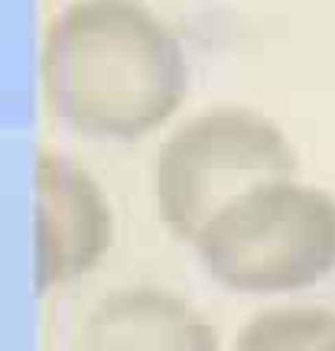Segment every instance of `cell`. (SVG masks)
I'll return each instance as SVG.
<instances>
[{
  "label": "cell",
  "instance_id": "1",
  "mask_svg": "<svg viewBox=\"0 0 335 351\" xmlns=\"http://www.w3.org/2000/svg\"><path fill=\"white\" fill-rule=\"evenodd\" d=\"M43 98L56 121L88 140L147 137L189 91L186 49L137 0H72L39 52Z\"/></svg>",
  "mask_w": 335,
  "mask_h": 351
},
{
  "label": "cell",
  "instance_id": "2",
  "mask_svg": "<svg viewBox=\"0 0 335 351\" xmlns=\"http://www.w3.org/2000/svg\"><path fill=\"white\" fill-rule=\"evenodd\" d=\"M192 247L231 293H299L335 274V199L299 179L267 182L228 202Z\"/></svg>",
  "mask_w": 335,
  "mask_h": 351
},
{
  "label": "cell",
  "instance_id": "3",
  "mask_svg": "<svg viewBox=\"0 0 335 351\" xmlns=\"http://www.w3.org/2000/svg\"><path fill=\"white\" fill-rule=\"evenodd\" d=\"M297 173V147L270 117L251 108H211L163 140L150 179L163 225L192 244L228 202Z\"/></svg>",
  "mask_w": 335,
  "mask_h": 351
},
{
  "label": "cell",
  "instance_id": "4",
  "mask_svg": "<svg viewBox=\"0 0 335 351\" xmlns=\"http://www.w3.org/2000/svg\"><path fill=\"white\" fill-rule=\"evenodd\" d=\"M114 241L101 186L56 150L36 160V293L85 276Z\"/></svg>",
  "mask_w": 335,
  "mask_h": 351
},
{
  "label": "cell",
  "instance_id": "5",
  "mask_svg": "<svg viewBox=\"0 0 335 351\" xmlns=\"http://www.w3.org/2000/svg\"><path fill=\"white\" fill-rule=\"evenodd\" d=\"M75 351H222L218 332L166 289H114L88 313Z\"/></svg>",
  "mask_w": 335,
  "mask_h": 351
},
{
  "label": "cell",
  "instance_id": "6",
  "mask_svg": "<svg viewBox=\"0 0 335 351\" xmlns=\"http://www.w3.org/2000/svg\"><path fill=\"white\" fill-rule=\"evenodd\" d=\"M335 341V313L319 306H280L241 328L235 351H325Z\"/></svg>",
  "mask_w": 335,
  "mask_h": 351
},
{
  "label": "cell",
  "instance_id": "7",
  "mask_svg": "<svg viewBox=\"0 0 335 351\" xmlns=\"http://www.w3.org/2000/svg\"><path fill=\"white\" fill-rule=\"evenodd\" d=\"M325 351H335V341H332V345H329V348H325Z\"/></svg>",
  "mask_w": 335,
  "mask_h": 351
}]
</instances>
